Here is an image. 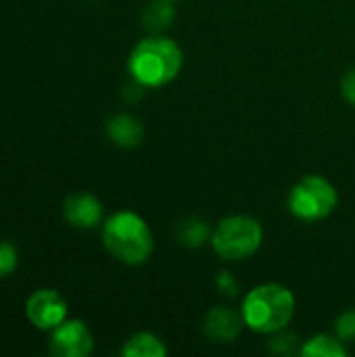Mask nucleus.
Instances as JSON below:
<instances>
[{
  "mask_svg": "<svg viewBox=\"0 0 355 357\" xmlns=\"http://www.w3.org/2000/svg\"><path fill=\"white\" fill-rule=\"evenodd\" d=\"M182 65V48L174 40L157 33L140 40L128 56V71L140 88L167 86L178 77Z\"/></svg>",
  "mask_w": 355,
  "mask_h": 357,
  "instance_id": "nucleus-1",
  "label": "nucleus"
},
{
  "mask_svg": "<svg viewBox=\"0 0 355 357\" xmlns=\"http://www.w3.org/2000/svg\"><path fill=\"white\" fill-rule=\"evenodd\" d=\"M100 238L107 253L126 266H142L155 251L151 226L142 215L128 209L115 211L103 222Z\"/></svg>",
  "mask_w": 355,
  "mask_h": 357,
  "instance_id": "nucleus-2",
  "label": "nucleus"
},
{
  "mask_svg": "<svg viewBox=\"0 0 355 357\" xmlns=\"http://www.w3.org/2000/svg\"><path fill=\"white\" fill-rule=\"evenodd\" d=\"M245 326L259 335H276L285 331L295 316V295L278 282H264L251 289L241 305Z\"/></svg>",
  "mask_w": 355,
  "mask_h": 357,
  "instance_id": "nucleus-3",
  "label": "nucleus"
},
{
  "mask_svg": "<svg viewBox=\"0 0 355 357\" xmlns=\"http://www.w3.org/2000/svg\"><path fill=\"white\" fill-rule=\"evenodd\" d=\"M264 241V228L255 218L230 215L224 218L211 232L213 251L226 261H243L257 253Z\"/></svg>",
  "mask_w": 355,
  "mask_h": 357,
  "instance_id": "nucleus-4",
  "label": "nucleus"
},
{
  "mask_svg": "<svg viewBox=\"0 0 355 357\" xmlns=\"http://www.w3.org/2000/svg\"><path fill=\"white\" fill-rule=\"evenodd\" d=\"M339 205L337 188L322 176H303L287 197L289 211L301 222L326 220Z\"/></svg>",
  "mask_w": 355,
  "mask_h": 357,
  "instance_id": "nucleus-5",
  "label": "nucleus"
},
{
  "mask_svg": "<svg viewBox=\"0 0 355 357\" xmlns=\"http://www.w3.org/2000/svg\"><path fill=\"white\" fill-rule=\"evenodd\" d=\"M69 316L65 297L54 289H38L25 301L27 322L42 333H50Z\"/></svg>",
  "mask_w": 355,
  "mask_h": 357,
  "instance_id": "nucleus-6",
  "label": "nucleus"
},
{
  "mask_svg": "<svg viewBox=\"0 0 355 357\" xmlns=\"http://www.w3.org/2000/svg\"><path fill=\"white\" fill-rule=\"evenodd\" d=\"M48 351L54 357H88L94 351V335L86 322L67 318L50 331Z\"/></svg>",
  "mask_w": 355,
  "mask_h": 357,
  "instance_id": "nucleus-7",
  "label": "nucleus"
},
{
  "mask_svg": "<svg viewBox=\"0 0 355 357\" xmlns=\"http://www.w3.org/2000/svg\"><path fill=\"white\" fill-rule=\"evenodd\" d=\"M103 203L90 192H73L63 201V218L75 230H92L98 228L105 220Z\"/></svg>",
  "mask_w": 355,
  "mask_h": 357,
  "instance_id": "nucleus-8",
  "label": "nucleus"
},
{
  "mask_svg": "<svg viewBox=\"0 0 355 357\" xmlns=\"http://www.w3.org/2000/svg\"><path fill=\"white\" fill-rule=\"evenodd\" d=\"M243 316L230 307H211L203 320V335L211 343H232L243 326Z\"/></svg>",
  "mask_w": 355,
  "mask_h": 357,
  "instance_id": "nucleus-9",
  "label": "nucleus"
},
{
  "mask_svg": "<svg viewBox=\"0 0 355 357\" xmlns=\"http://www.w3.org/2000/svg\"><path fill=\"white\" fill-rule=\"evenodd\" d=\"M105 134L107 138L119 146V149H134L142 142L144 138V128L142 123L128 115V113H119V115H113L111 119H107L105 123Z\"/></svg>",
  "mask_w": 355,
  "mask_h": 357,
  "instance_id": "nucleus-10",
  "label": "nucleus"
},
{
  "mask_svg": "<svg viewBox=\"0 0 355 357\" xmlns=\"http://www.w3.org/2000/svg\"><path fill=\"white\" fill-rule=\"evenodd\" d=\"M121 356L123 357H165L167 356V347L163 345V341L153 335V333H136L132 335L123 347H121Z\"/></svg>",
  "mask_w": 355,
  "mask_h": 357,
  "instance_id": "nucleus-11",
  "label": "nucleus"
},
{
  "mask_svg": "<svg viewBox=\"0 0 355 357\" xmlns=\"http://www.w3.org/2000/svg\"><path fill=\"white\" fill-rule=\"evenodd\" d=\"M176 19L174 0H153L142 10V25L151 33H159L167 29Z\"/></svg>",
  "mask_w": 355,
  "mask_h": 357,
  "instance_id": "nucleus-12",
  "label": "nucleus"
},
{
  "mask_svg": "<svg viewBox=\"0 0 355 357\" xmlns=\"http://www.w3.org/2000/svg\"><path fill=\"white\" fill-rule=\"evenodd\" d=\"M299 354L305 357H345L347 349L337 335H316L301 345Z\"/></svg>",
  "mask_w": 355,
  "mask_h": 357,
  "instance_id": "nucleus-13",
  "label": "nucleus"
},
{
  "mask_svg": "<svg viewBox=\"0 0 355 357\" xmlns=\"http://www.w3.org/2000/svg\"><path fill=\"white\" fill-rule=\"evenodd\" d=\"M176 236H178L180 245L190 247V249H197V247H201L205 241L211 238V232H209V226H207L203 220L188 218V220H184V222L178 224Z\"/></svg>",
  "mask_w": 355,
  "mask_h": 357,
  "instance_id": "nucleus-14",
  "label": "nucleus"
},
{
  "mask_svg": "<svg viewBox=\"0 0 355 357\" xmlns=\"http://www.w3.org/2000/svg\"><path fill=\"white\" fill-rule=\"evenodd\" d=\"M19 268V251L13 243L0 241V280L10 278Z\"/></svg>",
  "mask_w": 355,
  "mask_h": 357,
  "instance_id": "nucleus-15",
  "label": "nucleus"
},
{
  "mask_svg": "<svg viewBox=\"0 0 355 357\" xmlns=\"http://www.w3.org/2000/svg\"><path fill=\"white\" fill-rule=\"evenodd\" d=\"M335 333L343 343L355 341V310L341 314L335 322Z\"/></svg>",
  "mask_w": 355,
  "mask_h": 357,
  "instance_id": "nucleus-16",
  "label": "nucleus"
},
{
  "mask_svg": "<svg viewBox=\"0 0 355 357\" xmlns=\"http://www.w3.org/2000/svg\"><path fill=\"white\" fill-rule=\"evenodd\" d=\"M216 287L226 297H236V293H239V282L234 280V276L230 272H220L216 278Z\"/></svg>",
  "mask_w": 355,
  "mask_h": 357,
  "instance_id": "nucleus-17",
  "label": "nucleus"
},
{
  "mask_svg": "<svg viewBox=\"0 0 355 357\" xmlns=\"http://www.w3.org/2000/svg\"><path fill=\"white\" fill-rule=\"evenodd\" d=\"M341 92H343V98L354 105L355 107V67L349 69L345 75H343V82H341Z\"/></svg>",
  "mask_w": 355,
  "mask_h": 357,
  "instance_id": "nucleus-18",
  "label": "nucleus"
},
{
  "mask_svg": "<svg viewBox=\"0 0 355 357\" xmlns=\"http://www.w3.org/2000/svg\"><path fill=\"white\" fill-rule=\"evenodd\" d=\"M174 2H176V0H174Z\"/></svg>",
  "mask_w": 355,
  "mask_h": 357,
  "instance_id": "nucleus-19",
  "label": "nucleus"
}]
</instances>
